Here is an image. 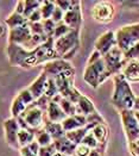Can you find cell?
I'll use <instances>...</instances> for the list:
<instances>
[{
    "label": "cell",
    "mask_w": 139,
    "mask_h": 156,
    "mask_svg": "<svg viewBox=\"0 0 139 156\" xmlns=\"http://www.w3.org/2000/svg\"><path fill=\"white\" fill-rule=\"evenodd\" d=\"M6 51L10 65L22 68H32L37 65H45L50 61L61 58L55 50L54 38H49L44 44L33 50H26L22 45L9 43Z\"/></svg>",
    "instance_id": "6da1fadb"
},
{
    "label": "cell",
    "mask_w": 139,
    "mask_h": 156,
    "mask_svg": "<svg viewBox=\"0 0 139 156\" xmlns=\"http://www.w3.org/2000/svg\"><path fill=\"white\" fill-rule=\"evenodd\" d=\"M136 95L132 91L130 82L120 73L114 76V91L112 94V104L120 112L125 110H133Z\"/></svg>",
    "instance_id": "7a4b0ae2"
},
{
    "label": "cell",
    "mask_w": 139,
    "mask_h": 156,
    "mask_svg": "<svg viewBox=\"0 0 139 156\" xmlns=\"http://www.w3.org/2000/svg\"><path fill=\"white\" fill-rule=\"evenodd\" d=\"M106 73V66L102 58V55L99 51L94 50L90 54L87 66L83 72V80L90 87L98 88L101 85L102 75Z\"/></svg>",
    "instance_id": "3957f363"
},
{
    "label": "cell",
    "mask_w": 139,
    "mask_h": 156,
    "mask_svg": "<svg viewBox=\"0 0 139 156\" xmlns=\"http://www.w3.org/2000/svg\"><path fill=\"white\" fill-rule=\"evenodd\" d=\"M80 49V30H71L68 35L55 41V50L58 56L69 61Z\"/></svg>",
    "instance_id": "277c9868"
},
{
    "label": "cell",
    "mask_w": 139,
    "mask_h": 156,
    "mask_svg": "<svg viewBox=\"0 0 139 156\" xmlns=\"http://www.w3.org/2000/svg\"><path fill=\"white\" fill-rule=\"evenodd\" d=\"M115 39L116 47L125 54L139 42V23L121 26L115 32Z\"/></svg>",
    "instance_id": "5b68a950"
},
{
    "label": "cell",
    "mask_w": 139,
    "mask_h": 156,
    "mask_svg": "<svg viewBox=\"0 0 139 156\" xmlns=\"http://www.w3.org/2000/svg\"><path fill=\"white\" fill-rule=\"evenodd\" d=\"M105 66H106V72L109 74V76L112 75H118L121 73L123 68L126 65V60H125V55L118 47H114L112 50L107 52L106 55L102 56Z\"/></svg>",
    "instance_id": "8992f818"
},
{
    "label": "cell",
    "mask_w": 139,
    "mask_h": 156,
    "mask_svg": "<svg viewBox=\"0 0 139 156\" xmlns=\"http://www.w3.org/2000/svg\"><path fill=\"white\" fill-rule=\"evenodd\" d=\"M120 118L123 123V128L125 131L127 138V143H133L139 141V123L136 119L133 110H125L120 111Z\"/></svg>",
    "instance_id": "52a82bcc"
},
{
    "label": "cell",
    "mask_w": 139,
    "mask_h": 156,
    "mask_svg": "<svg viewBox=\"0 0 139 156\" xmlns=\"http://www.w3.org/2000/svg\"><path fill=\"white\" fill-rule=\"evenodd\" d=\"M114 16H115V7L109 1H100L95 4L94 7L92 9L93 19L102 24L111 23L114 19Z\"/></svg>",
    "instance_id": "ba28073f"
},
{
    "label": "cell",
    "mask_w": 139,
    "mask_h": 156,
    "mask_svg": "<svg viewBox=\"0 0 139 156\" xmlns=\"http://www.w3.org/2000/svg\"><path fill=\"white\" fill-rule=\"evenodd\" d=\"M20 117L24 118L25 122L27 123V125L36 132L40 129H43L44 120H45V113L42 110H39L35 104H31L30 106H27L26 110L24 111V113Z\"/></svg>",
    "instance_id": "9c48e42d"
},
{
    "label": "cell",
    "mask_w": 139,
    "mask_h": 156,
    "mask_svg": "<svg viewBox=\"0 0 139 156\" xmlns=\"http://www.w3.org/2000/svg\"><path fill=\"white\" fill-rule=\"evenodd\" d=\"M74 78H75V69L74 68L65 70L63 73H61L60 75L54 78L56 81L58 92L63 98H67L69 95V93L71 92V90L74 88Z\"/></svg>",
    "instance_id": "30bf717a"
},
{
    "label": "cell",
    "mask_w": 139,
    "mask_h": 156,
    "mask_svg": "<svg viewBox=\"0 0 139 156\" xmlns=\"http://www.w3.org/2000/svg\"><path fill=\"white\" fill-rule=\"evenodd\" d=\"M63 23L68 25L71 30H80L82 23V14H81V2L71 1L70 9L64 13Z\"/></svg>",
    "instance_id": "8fae6325"
},
{
    "label": "cell",
    "mask_w": 139,
    "mask_h": 156,
    "mask_svg": "<svg viewBox=\"0 0 139 156\" xmlns=\"http://www.w3.org/2000/svg\"><path fill=\"white\" fill-rule=\"evenodd\" d=\"M32 37L31 30L29 23L23 26H18L16 29L10 30V36H9V43L11 44H18V45H25L26 43Z\"/></svg>",
    "instance_id": "7c38bea8"
},
{
    "label": "cell",
    "mask_w": 139,
    "mask_h": 156,
    "mask_svg": "<svg viewBox=\"0 0 139 156\" xmlns=\"http://www.w3.org/2000/svg\"><path fill=\"white\" fill-rule=\"evenodd\" d=\"M73 68L74 67L71 66L69 61L58 58V60H54V61H50V62L43 65V72L49 78H55V76L60 75L61 73H63L65 70H69V69H73Z\"/></svg>",
    "instance_id": "4fadbf2b"
},
{
    "label": "cell",
    "mask_w": 139,
    "mask_h": 156,
    "mask_svg": "<svg viewBox=\"0 0 139 156\" xmlns=\"http://www.w3.org/2000/svg\"><path fill=\"white\" fill-rule=\"evenodd\" d=\"M114 47H116V39L113 31L103 32L95 42V50L100 52L102 56L106 55L109 50H112Z\"/></svg>",
    "instance_id": "5bb4252c"
},
{
    "label": "cell",
    "mask_w": 139,
    "mask_h": 156,
    "mask_svg": "<svg viewBox=\"0 0 139 156\" xmlns=\"http://www.w3.org/2000/svg\"><path fill=\"white\" fill-rule=\"evenodd\" d=\"M19 126L16 118H9L4 122V131H5V138L6 142L13 148H19L18 145V132Z\"/></svg>",
    "instance_id": "9a60e30c"
},
{
    "label": "cell",
    "mask_w": 139,
    "mask_h": 156,
    "mask_svg": "<svg viewBox=\"0 0 139 156\" xmlns=\"http://www.w3.org/2000/svg\"><path fill=\"white\" fill-rule=\"evenodd\" d=\"M61 124L65 132L74 131L80 128H85L87 125V117L83 115H74V116L67 117Z\"/></svg>",
    "instance_id": "2e32d148"
},
{
    "label": "cell",
    "mask_w": 139,
    "mask_h": 156,
    "mask_svg": "<svg viewBox=\"0 0 139 156\" xmlns=\"http://www.w3.org/2000/svg\"><path fill=\"white\" fill-rule=\"evenodd\" d=\"M47 83H48V75H47L44 72H42V73L39 74V76L27 87L29 91L31 92V94L33 95L35 100H37L38 98H40L42 95H44Z\"/></svg>",
    "instance_id": "e0dca14e"
},
{
    "label": "cell",
    "mask_w": 139,
    "mask_h": 156,
    "mask_svg": "<svg viewBox=\"0 0 139 156\" xmlns=\"http://www.w3.org/2000/svg\"><path fill=\"white\" fill-rule=\"evenodd\" d=\"M56 151L61 153L64 156H74L75 155V150H76V144H74L73 142H70L65 136L61 137L56 141L52 142Z\"/></svg>",
    "instance_id": "ac0fdd59"
},
{
    "label": "cell",
    "mask_w": 139,
    "mask_h": 156,
    "mask_svg": "<svg viewBox=\"0 0 139 156\" xmlns=\"http://www.w3.org/2000/svg\"><path fill=\"white\" fill-rule=\"evenodd\" d=\"M121 74L128 82H139V61L133 60L126 62Z\"/></svg>",
    "instance_id": "d6986e66"
},
{
    "label": "cell",
    "mask_w": 139,
    "mask_h": 156,
    "mask_svg": "<svg viewBox=\"0 0 139 156\" xmlns=\"http://www.w3.org/2000/svg\"><path fill=\"white\" fill-rule=\"evenodd\" d=\"M45 117H47V119H49L50 122H54V123H62L64 119L67 118V115L64 113L63 110L61 108L60 104H56V103H54V101L50 100Z\"/></svg>",
    "instance_id": "ffe728a7"
},
{
    "label": "cell",
    "mask_w": 139,
    "mask_h": 156,
    "mask_svg": "<svg viewBox=\"0 0 139 156\" xmlns=\"http://www.w3.org/2000/svg\"><path fill=\"white\" fill-rule=\"evenodd\" d=\"M92 133L94 135V137L96 138V141L99 142V148L96 150H99L100 153H103L105 147L107 143V137H108V128L106 126V124H99L96 125L94 129H92Z\"/></svg>",
    "instance_id": "44dd1931"
},
{
    "label": "cell",
    "mask_w": 139,
    "mask_h": 156,
    "mask_svg": "<svg viewBox=\"0 0 139 156\" xmlns=\"http://www.w3.org/2000/svg\"><path fill=\"white\" fill-rule=\"evenodd\" d=\"M43 129L50 135L52 141H56V140H58V138L65 136V131H64L63 128H62V124H61V123L50 122L49 119H47V117H45V120H44Z\"/></svg>",
    "instance_id": "7402d4cb"
},
{
    "label": "cell",
    "mask_w": 139,
    "mask_h": 156,
    "mask_svg": "<svg viewBox=\"0 0 139 156\" xmlns=\"http://www.w3.org/2000/svg\"><path fill=\"white\" fill-rule=\"evenodd\" d=\"M76 106V115H83V116H88L90 113L95 112V106L92 103V100L86 95H81L78 103L75 105Z\"/></svg>",
    "instance_id": "603a6c76"
},
{
    "label": "cell",
    "mask_w": 139,
    "mask_h": 156,
    "mask_svg": "<svg viewBox=\"0 0 139 156\" xmlns=\"http://www.w3.org/2000/svg\"><path fill=\"white\" fill-rule=\"evenodd\" d=\"M88 132H89V130L85 126V128H80V129H76V130H74V131L65 132V137H67L70 142H73L74 144L78 145V144H81L82 140L85 138V136H86Z\"/></svg>",
    "instance_id": "cb8c5ba5"
},
{
    "label": "cell",
    "mask_w": 139,
    "mask_h": 156,
    "mask_svg": "<svg viewBox=\"0 0 139 156\" xmlns=\"http://www.w3.org/2000/svg\"><path fill=\"white\" fill-rule=\"evenodd\" d=\"M36 140V132L30 130H19L18 132V145L19 149L23 147H27Z\"/></svg>",
    "instance_id": "d4e9b609"
},
{
    "label": "cell",
    "mask_w": 139,
    "mask_h": 156,
    "mask_svg": "<svg viewBox=\"0 0 139 156\" xmlns=\"http://www.w3.org/2000/svg\"><path fill=\"white\" fill-rule=\"evenodd\" d=\"M5 23H6V25L9 26L10 30H11V29H16V27H18V26L25 25V24L29 23V20L26 19L24 16L18 14L17 12H13L10 17H7V18L5 19Z\"/></svg>",
    "instance_id": "484cf974"
},
{
    "label": "cell",
    "mask_w": 139,
    "mask_h": 156,
    "mask_svg": "<svg viewBox=\"0 0 139 156\" xmlns=\"http://www.w3.org/2000/svg\"><path fill=\"white\" fill-rule=\"evenodd\" d=\"M26 107H27V106H26V105L22 101V99L17 95V97L13 99L12 106H11V115H12V118L20 117V116L24 113Z\"/></svg>",
    "instance_id": "4316f807"
},
{
    "label": "cell",
    "mask_w": 139,
    "mask_h": 156,
    "mask_svg": "<svg viewBox=\"0 0 139 156\" xmlns=\"http://www.w3.org/2000/svg\"><path fill=\"white\" fill-rule=\"evenodd\" d=\"M56 9L55 1H42L40 5V13H42V18L43 20L47 19H51V16Z\"/></svg>",
    "instance_id": "83f0119b"
},
{
    "label": "cell",
    "mask_w": 139,
    "mask_h": 156,
    "mask_svg": "<svg viewBox=\"0 0 139 156\" xmlns=\"http://www.w3.org/2000/svg\"><path fill=\"white\" fill-rule=\"evenodd\" d=\"M57 94H60L58 88H57V85H56V81L54 78H49L48 76V83H47V87H45V92H44V95L51 100L54 97H56Z\"/></svg>",
    "instance_id": "f1b7e54d"
},
{
    "label": "cell",
    "mask_w": 139,
    "mask_h": 156,
    "mask_svg": "<svg viewBox=\"0 0 139 156\" xmlns=\"http://www.w3.org/2000/svg\"><path fill=\"white\" fill-rule=\"evenodd\" d=\"M36 141H37V143L40 145V147H47V145H50L52 144V138H51V136L47 132V131L44 130V129H40V130H38L36 132Z\"/></svg>",
    "instance_id": "f546056e"
},
{
    "label": "cell",
    "mask_w": 139,
    "mask_h": 156,
    "mask_svg": "<svg viewBox=\"0 0 139 156\" xmlns=\"http://www.w3.org/2000/svg\"><path fill=\"white\" fill-rule=\"evenodd\" d=\"M70 31H71V29L68 25H65L63 22H61V23L56 24L54 35H52V38H54V41H56V39L61 38V37H63L65 35H68Z\"/></svg>",
    "instance_id": "4dcf8cb0"
},
{
    "label": "cell",
    "mask_w": 139,
    "mask_h": 156,
    "mask_svg": "<svg viewBox=\"0 0 139 156\" xmlns=\"http://www.w3.org/2000/svg\"><path fill=\"white\" fill-rule=\"evenodd\" d=\"M60 106L63 110L64 113L67 115V117H70V116L76 115V106L73 103H70L68 99L62 98V100L60 101Z\"/></svg>",
    "instance_id": "1f68e13d"
},
{
    "label": "cell",
    "mask_w": 139,
    "mask_h": 156,
    "mask_svg": "<svg viewBox=\"0 0 139 156\" xmlns=\"http://www.w3.org/2000/svg\"><path fill=\"white\" fill-rule=\"evenodd\" d=\"M40 5H42V1H32V0L25 1V10H24L23 16L25 17L26 19H29V17L40 7Z\"/></svg>",
    "instance_id": "d6a6232c"
},
{
    "label": "cell",
    "mask_w": 139,
    "mask_h": 156,
    "mask_svg": "<svg viewBox=\"0 0 139 156\" xmlns=\"http://www.w3.org/2000/svg\"><path fill=\"white\" fill-rule=\"evenodd\" d=\"M82 144H85L86 147H88V148H90V149H98L99 148V142L96 141V138L94 137V135L92 133V131H89L88 133L85 136V138L82 140V142H81Z\"/></svg>",
    "instance_id": "836d02e7"
},
{
    "label": "cell",
    "mask_w": 139,
    "mask_h": 156,
    "mask_svg": "<svg viewBox=\"0 0 139 156\" xmlns=\"http://www.w3.org/2000/svg\"><path fill=\"white\" fill-rule=\"evenodd\" d=\"M86 117H87V125L89 124V125L96 126V125H99V124H105V119L102 118V116L98 111L90 113V115L86 116Z\"/></svg>",
    "instance_id": "e575fe53"
},
{
    "label": "cell",
    "mask_w": 139,
    "mask_h": 156,
    "mask_svg": "<svg viewBox=\"0 0 139 156\" xmlns=\"http://www.w3.org/2000/svg\"><path fill=\"white\" fill-rule=\"evenodd\" d=\"M18 97L22 99V101H23L26 106H30L31 104H33V103H35V98H33V95L31 94V92L29 91V88H24V90H22V91L19 92Z\"/></svg>",
    "instance_id": "d590c367"
},
{
    "label": "cell",
    "mask_w": 139,
    "mask_h": 156,
    "mask_svg": "<svg viewBox=\"0 0 139 156\" xmlns=\"http://www.w3.org/2000/svg\"><path fill=\"white\" fill-rule=\"evenodd\" d=\"M124 55H125V60H126V62H128V61H133V60L139 61V42L137 43V44H134L130 50H127Z\"/></svg>",
    "instance_id": "8d00e7d4"
},
{
    "label": "cell",
    "mask_w": 139,
    "mask_h": 156,
    "mask_svg": "<svg viewBox=\"0 0 139 156\" xmlns=\"http://www.w3.org/2000/svg\"><path fill=\"white\" fill-rule=\"evenodd\" d=\"M42 24L44 27V32L48 37L52 38V35H54V31H55V27H56V23L52 20V19H47V20H42Z\"/></svg>",
    "instance_id": "74e56055"
},
{
    "label": "cell",
    "mask_w": 139,
    "mask_h": 156,
    "mask_svg": "<svg viewBox=\"0 0 139 156\" xmlns=\"http://www.w3.org/2000/svg\"><path fill=\"white\" fill-rule=\"evenodd\" d=\"M49 103H50V100L45 97V95H42L40 98H38L37 100H35V103L33 104L37 106L39 110H42L45 115H47V111H48V106H49Z\"/></svg>",
    "instance_id": "f35d334b"
},
{
    "label": "cell",
    "mask_w": 139,
    "mask_h": 156,
    "mask_svg": "<svg viewBox=\"0 0 139 156\" xmlns=\"http://www.w3.org/2000/svg\"><path fill=\"white\" fill-rule=\"evenodd\" d=\"M55 154H56V149L54 144L47 145V147H40L38 151V156H54Z\"/></svg>",
    "instance_id": "ab89813d"
},
{
    "label": "cell",
    "mask_w": 139,
    "mask_h": 156,
    "mask_svg": "<svg viewBox=\"0 0 139 156\" xmlns=\"http://www.w3.org/2000/svg\"><path fill=\"white\" fill-rule=\"evenodd\" d=\"M29 26H30L32 35H45L42 22L40 23H29Z\"/></svg>",
    "instance_id": "60d3db41"
},
{
    "label": "cell",
    "mask_w": 139,
    "mask_h": 156,
    "mask_svg": "<svg viewBox=\"0 0 139 156\" xmlns=\"http://www.w3.org/2000/svg\"><path fill=\"white\" fill-rule=\"evenodd\" d=\"M81 95H82V94L80 93V91H78L77 88H75V87H74V88L71 90V92L69 93V95H68L65 99H68L70 103H73L74 105H76L77 103H78V100H80Z\"/></svg>",
    "instance_id": "b9f144b4"
},
{
    "label": "cell",
    "mask_w": 139,
    "mask_h": 156,
    "mask_svg": "<svg viewBox=\"0 0 139 156\" xmlns=\"http://www.w3.org/2000/svg\"><path fill=\"white\" fill-rule=\"evenodd\" d=\"M90 151H92L90 148H88V147H86L85 144L81 143L76 147L75 155L74 156H88L89 154H90Z\"/></svg>",
    "instance_id": "7bdbcfd3"
},
{
    "label": "cell",
    "mask_w": 139,
    "mask_h": 156,
    "mask_svg": "<svg viewBox=\"0 0 139 156\" xmlns=\"http://www.w3.org/2000/svg\"><path fill=\"white\" fill-rule=\"evenodd\" d=\"M63 17H64V12L61 10V9H58V7L56 6L55 11H54L52 16H51V19H52V20H54L56 24H58V23L63 22Z\"/></svg>",
    "instance_id": "ee69618b"
},
{
    "label": "cell",
    "mask_w": 139,
    "mask_h": 156,
    "mask_svg": "<svg viewBox=\"0 0 139 156\" xmlns=\"http://www.w3.org/2000/svg\"><path fill=\"white\" fill-rule=\"evenodd\" d=\"M27 20H29V23H40V22L43 20V18H42V13H40V7L32 13V14L29 17Z\"/></svg>",
    "instance_id": "f6af8a7d"
},
{
    "label": "cell",
    "mask_w": 139,
    "mask_h": 156,
    "mask_svg": "<svg viewBox=\"0 0 139 156\" xmlns=\"http://www.w3.org/2000/svg\"><path fill=\"white\" fill-rule=\"evenodd\" d=\"M55 5L58 7V9H61L64 13L67 12L69 9H70V6H71V1H65V0H57V1H55Z\"/></svg>",
    "instance_id": "bcb514c9"
},
{
    "label": "cell",
    "mask_w": 139,
    "mask_h": 156,
    "mask_svg": "<svg viewBox=\"0 0 139 156\" xmlns=\"http://www.w3.org/2000/svg\"><path fill=\"white\" fill-rule=\"evenodd\" d=\"M128 149L132 156H139V141L128 144Z\"/></svg>",
    "instance_id": "7dc6e473"
},
{
    "label": "cell",
    "mask_w": 139,
    "mask_h": 156,
    "mask_svg": "<svg viewBox=\"0 0 139 156\" xmlns=\"http://www.w3.org/2000/svg\"><path fill=\"white\" fill-rule=\"evenodd\" d=\"M24 10H25V1H18L14 12H17L18 14H24Z\"/></svg>",
    "instance_id": "c3c4849f"
},
{
    "label": "cell",
    "mask_w": 139,
    "mask_h": 156,
    "mask_svg": "<svg viewBox=\"0 0 139 156\" xmlns=\"http://www.w3.org/2000/svg\"><path fill=\"white\" fill-rule=\"evenodd\" d=\"M19 153H20V156H38L37 154L32 153L27 147H23L19 149Z\"/></svg>",
    "instance_id": "681fc988"
},
{
    "label": "cell",
    "mask_w": 139,
    "mask_h": 156,
    "mask_svg": "<svg viewBox=\"0 0 139 156\" xmlns=\"http://www.w3.org/2000/svg\"><path fill=\"white\" fill-rule=\"evenodd\" d=\"M27 148H29L32 153H35V154H37L38 155V151H39V149H40V145H39V144L37 143V141L35 140L32 143H30L29 145H27Z\"/></svg>",
    "instance_id": "f907efd6"
},
{
    "label": "cell",
    "mask_w": 139,
    "mask_h": 156,
    "mask_svg": "<svg viewBox=\"0 0 139 156\" xmlns=\"http://www.w3.org/2000/svg\"><path fill=\"white\" fill-rule=\"evenodd\" d=\"M88 156H102V154L96 149H92V151H90V154Z\"/></svg>",
    "instance_id": "816d5d0a"
},
{
    "label": "cell",
    "mask_w": 139,
    "mask_h": 156,
    "mask_svg": "<svg viewBox=\"0 0 139 156\" xmlns=\"http://www.w3.org/2000/svg\"><path fill=\"white\" fill-rule=\"evenodd\" d=\"M134 111H139V97L136 98V103H134V107H133Z\"/></svg>",
    "instance_id": "f5cc1de1"
},
{
    "label": "cell",
    "mask_w": 139,
    "mask_h": 156,
    "mask_svg": "<svg viewBox=\"0 0 139 156\" xmlns=\"http://www.w3.org/2000/svg\"><path fill=\"white\" fill-rule=\"evenodd\" d=\"M134 111V110H133ZM134 116H136V119H137V122L139 123V111H134Z\"/></svg>",
    "instance_id": "db71d44e"
},
{
    "label": "cell",
    "mask_w": 139,
    "mask_h": 156,
    "mask_svg": "<svg viewBox=\"0 0 139 156\" xmlns=\"http://www.w3.org/2000/svg\"><path fill=\"white\" fill-rule=\"evenodd\" d=\"M2 32H4V27L0 25V35H2Z\"/></svg>",
    "instance_id": "11a10c76"
}]
</instances>
